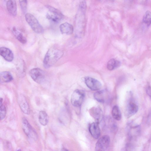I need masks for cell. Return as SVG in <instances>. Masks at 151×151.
<instances>
[{
    "mask_svg": "<svg viewBox=\"0 0 151 151\" xmlns=\"http://www.w3.org/2000/svg\"><path fill=\"white\" fill-rule=\"evenodd\" d=\"M63 53L61 50L52 47L47 51L43 60L45 68H47L54 65L63 56Z\"/></svg>",
    "mask_w": 151,
    "mask_h": 151,
    "instance_id": "6da1fadb",
    "label": "cell"
},
{
    "mask_svg": "<svg viewBox=\"0 0 151 151\" xmlns=\"http://www.w3.org/2000/svg\"><path fill=\"white\" fill-rule=\"evenodd\" d=\"M25 17L26 22L34 31L38 34L43 32V28L34 15L29 13H26Z\"/></svg>",
    "mask_w": 151,
    "mask_h": 151,
    "instance_id": "7a4b0ae2",
    "label": "cell"
},
{
    "mask_svg": "<svg viewBox=\"0 0 151 151\" xmlns=\"http://www.w3.org/2000/svg\"><path fill=\"white\" fill-rule=\"evenodd\" d=\"M85 97V93L82 90L76 89L72 94L70 101L72 104L75 107L80 106Z\"/></svg>",
    "mask_w": 151,
    "mask_h": 151,
    "instance_id": "3957f363",
    "label": "cell"
},
{
    "mask_svg": "<svg viewBox=\"0 0 151 151\" xmlns=\"http://www.w3.org/2000/svg\"><path fill=\"white\" fill-rule=\"evenodd\" d=\"M22 124L23 131L27 136L29 138L36 139L37 134L25 117L22 119Z\"/></svg>",
    "mask_w": 151,
    "mask_h": 151,
    "instance_id": "277c9868",
    "label": "cell"
},
{
    "mask_svg": "<svg viewBox=\"0 0 151 151\" xmlns=\"http://www.w3.org/2000/svg\"><path fill=\"white\" fill-rule=\"evenodd\" d=\"M29 74L32 79L38 83H41L44 81L45 78L44 71L38 68H35L31 69Z\"/></svg>",
    "mask_w": 151,
    "mask_h": 151,
    "instance_id": "5b68a950",
    "label": "cell"
},
{
    "mask_svg": "<svg viewBox=\"0 0 151 151\" xmlns=\"http://www.w3.org/2000/svg\"><path fill=\"white\" fill-rule=\"evenodd\" d=\"M110 142V138L109 136H102L98 139L96 144L95 150L104 151L107 150L109 146Z\"/></svg>",
    "mask_w": 151,
    "mask_h": 151,
    "instance_id": "8992f818",
    "label": "cell"
},
{
    "mask_svg": "<svg viewBox=\"0 0 151 151\" xmlns=\"http://www.w3.org/2000/svg\"><path fill=\"white\" fill-rule=\"evenodd\" d=\"M85 82L87 86L93 91L99 90L102 86L101 83L99 81L90 77H85Z\"/></svg>",
    "mask_w": 151,
    "mask_h": 151,
    "instance_id": "52a82bcc",
    "label": "cell"
},
{
    "mask_svg": "<svg viewBox=\"0 0 151 151\" xmlns=\"http://www.w3.org/2000/svg\"><path fill=\"white\" fill-rule=\"evenodd\" d=\"M93 96L98 101L102 103L107 102L109 97V93L106 90L98 91L94 93Z\"/></svg>",
    "mask_w": 151,
    "mask_h": 151,
    "instance_id": "ba28073f",
    "label": "cell"
},
{
    "mask_svg": "<svg viewBox=\"0 0 151 151\" xmlns=\"http://www.w3.org/2000/svg\"><path fill=\"white\" fill-rule=\"evenodd\" d=\"M18 100L19 106L22 111L25 114H29L30 109L25 98L23 96H19L18 97Z\"/></svg>",
    "mask_w": 151,
    "mask_h": 151,
    "instance_id": "9c48e42d",
    "label": "cell"
},
{
    "mask_svg": "<svg viewBox=\"0 0 151 151\" xmlns=\"http://www.w3.org/2000/svg\"><path fill=\"white\" fill-rule=\"evenodd\" d=\"M89 131L93 138L95 139L98 138L101 134L99 122H96L91 123L89 127Z\"/></svg>",
    "mask_w": 151,
    "mask_h": 151,
    "instance_id": "30bf717a",
    "label": "cell"
},
{
    "mask_svg": "<svg viewBox=\"0 0 151 151\" xmlns=\"http://www.w3.org/2000/svg\"><path fill=\"white\" fill-rule=\"evenodd\" d=\"M1 56L6 61L11 62L13 60L14 56L13 53L9 48L2 47L0 49Z\"/></svg>",
    "mask_w": 151,
    "mask_h": 151,
    "instance_id": "8fae6325",
    "label": "cell"
},
{
    "mask_svg": "<svg viewBox=\"0 0 151 151\" xmlns=\"http://www.w3.org/2000/svg\"><path fill=\"white\" fill-rule=\"evenodd\" d=\"M138 109L137 105L134 102L130 101L127 104L125 114L127 117H129L136 114Z\"/></svg>",
    "mask_w": 151,
    "mask_h": 151,
    "instance_id": "7c38bea8",
    "label": "cell"
},
{
    "mask_svg": "<svg viewBox=\"0 0 151 151\" xmlns=\"http://www.w3.org/2000/svg\"><path fill=\"white\" fill-rule=\"evenodd\" d=\"M6 3L7 10L12 16H15L17 14V6L15 0H8Z\"/></svg>",
    "mask_w": 151,
    "mask_h": 151,
    "instance_id": "4fadbf2b",
    "label": "cell"
},
{
    "mask_svg": "<svg viewBox=\"0 0 151 151\" xmlns=\"http://www.w3.org/2000/svg\"><path fill=\"white\" fill-rule=\"evenodd\" d=\"M60 29L62 34L70 35L73 31V27L70 24L67 22L63 23L60 26Z\"/></svg>",
    "mask_w": 151,
    "mask_h": 151,
    "instance_id": "5bb4252c",
    "label": "cell"
},
{
    "mask_svg": "<svg viewBox=\"0 0 151 151\" xmlns=\"http://www.w3.org/2000/svg\"><path fill=\"white\" fill-rule=\"evenodd\" d=\"M38 120L39 123L42 125L45 126L47 124L49 121V117L45 111H40Z\"/></svg>",
    "mask_w": 151,
    "mask_h": 151,
    "instance_id": "9a60e30c",
    "label": "cell"
},
{
    "mask_svg": "<svg viewBox=\"0 0 151 151\" xmlns=\"http://www.w3.org/2000/svg\"><path fill=\"white\" fill-rule=\"evenodd\" d=\"M0 81L2 83H7L11 81L13 78L11 74L8 71H3L0 73Z\"/></svg>",
    "mask_w": 151,
    "mask_h": 151,
    "instance_id": "2e32d148",
    "label": "cell"
},
{
    "mask_svg": "<svg viewBox=\"0 0 151 151\" xmlns=\"http://www.w3.org/2000/svg\"><path fill=\"white\" fill-rule=\"evenodd\" d=\"M46 17L48 19L54 22L58 23L63 19V15L55 14L50 12L47 13Z\"/></svg>",
    "mask_w": 151,
    "mask_h": 151,
    "instance_id": "e0dca14e",
    "label": "cell"
},
{
    "mask_svg": "<svg viewBox=\"0 0 151 151\" xmlns=\"http://www.w3.org/2000/svg\"><path fill=\"white\" fill-rule=\"evenodd\" d=\"M12 32L15 37L19 41L23 44L26 43L27 41L26 38L15 28L14 27L13 28Z\"/></svg>",
    "mask_w": 151,
    "mask_h": 151,
    "instance_id": "ac0fdd59",
    "label": "cell"
},
{
    "mask_svg": "<svg viewBox=\"0 0 151 151\" xmlns=\"http://www.w3.org/2000/svg\"><path fill=\"white\" fill-rule=\"evenodd\" d=\"M120 65V62L114 59L109 60L107 65V68L109 70H112L119 67Z\"/></svg>",
    "mask_w": 151,
    "mask_h": 151,
    "instance_id": "d6986e66",
    "label": "cell"
},
{
    "mask_svg": "<svg viewBox=\"0 0 151 151\" xmlns=\"http://www.w3.org/2000/svg\"><path fill=\"white\" fill-rule=\"evenodd\" d=\"M111 114L113 117L116 120H119L122 118L121 111L119 107L117 105H115L113 107Z\"/></svg>",
    "mask_w": 151,
    "mask_h": 151,
    "instance_id": "ffe728a7",
    "label": "cell"
},
{
    "mask_svg": "<svg viewBox=\"0 0 151 151\" xmlns=\"http://www.w3.org/2000/svg\"><path fill=\"white\" fill-rule=\"evenodd\" d=\"M143 22L148 26L151 24V12L149 11H147L144 15Z\"/></svg>",
    "mask_w": 151,
    "mask_h": 151,
    "instance_id": "44dd1931",
    "label": "cell"
},
{
    "mask_svg": "<svg viewBox=\"0 0 151 151\" xmlns=\"http://www.w3.org/2000/svg\"><path fill=\"white\" fill-rule=\"evenodd\" d=\"M91 114L97 120L96 122H98L101 115V111L100 109L98 108H94L91 110Z\"/></svg>",
    "mask_w": 151,
    "mask_h": 151,
    "instance_id": "7402d4cb",
    "label": "cell"
},
{
    "mask_svg": "<svg viewBox=\"0 0 151 151\" xmlns=\"http://www.w3.org/2000/svg\"><path fill=\"white\" fill-rule=\"evenodd\" d=\"M20 5L22 12L26 13L27 9V0H19Z\"/></svg>",
    "mask_w": 151,
    "mask_h": 151,
    "instance_id": "603a6c76",
    "label": "cell"
},
{
    "mask_svg": "<svg viewBox=\"0 0 151 151\" xmlns=\"http://www.w3.org/2000/svg\"><path fill=\"white\" fill-rule=\"evenodd\" d=\"M6 108L5 105L3 104L0 105V115L1 120L4 119L6 117Z\"/></svg>",
    "mask_w": 151,
    "mask_h": 151,
    "instance_id": "cb8c5ba5",
    "label": "cell"
},
{
    "mask_svg": "<svg viewBox=\"0 0 151 151\" xmlns=\"http://www.w3.org/2000/svg\"><path fill=\"white\" fill-rule=\"evenodd\" d=\"M147 94L151 98V87H148L146 89Z\"/></svg>",
    "mask_w": 151,
    "mask_h": 151,
    "instance_id": "d4e9b609",
    "label": "cell"
},
{
    "mask_svg": "<svg viewBox=\"0 0 151 151\" xmlns=\"http://www.w3.org/2000/svg\"><path fill=\"white\" fill-rule=\"evenodd\" d=\"M2 101H3V99L1 98H0V105H1L2 104Z\"/></svg>",
    "mask_w": 151,
    "mask_h": 151,
    "instance_id": "484cf974",
    "label": "cell"
},
{
    "mask_svg": "<svg viewBox=\"0 0 151 151\" xmlns=\"http://www.w3.org/2000/svg\"><path fill=\"white\" fill-rule=\"evenodd\" d=\"M5 1H7L8 0H4Z\"/></svg>",
    "mask_w": 151,
    "mask_h": 151,
    "instance_id": "4316f807",
    "label": "cell"
},
{
    "mask_svg": "<svg viewBox=\"0 0 151 151\" xmlns=\"http://www.w3.org/2000/svg\"><path fill=\"white\" fill-rule=\"evenodd\" d=\"M129 1H132V0H129Z\"/></svg>",
    "mask_w": 151,
    "mask_h": 151,
    "instance_id": "83f0119b",
    "label": "cell"
}]
</instances>
